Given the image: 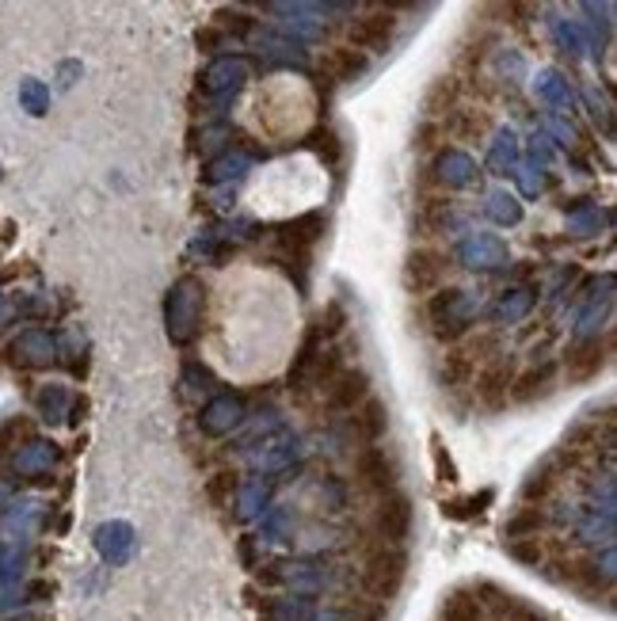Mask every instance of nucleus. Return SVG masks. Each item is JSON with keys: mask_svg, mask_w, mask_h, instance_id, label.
I'll return each mask as SVG.
<instances>
[{"mask_svg": "<svg viewBox=\"0 0 617 621\" xmlns=\"http://www.w3.org/2000/svg\"><path fill=\"white\" fill-rule=\"evenodd\" d=\"M344 328H347V309H344V301L332 298V301H328V309H325V317H320L317 332L325 335V340H336Z\"/></svg>", "mask_w": 617, "mask_h": 621, "instance_id": "aec40b11", "label": "nucleus"}, {"mask_svg": "<svg viewBox=\"0 0 617 621\" xmlns=\"http://www.w3.org/2000/svg\"><path fill=\"white\" fill-rule=\"evenodd\" d=\"M362 73H366V58L359 54V50H351V47L325 50V58H320V77H325L328 84L359 81Z\"/></svg>", "mask_w": 617, "mask_h": 621, "instance_id": "f8f14e48", "label": "nucleus"}, {"mask_svg": "<svg viewBox=\"0 0 617 621\" xmlns=\"http://www.w3.org/2000/svg\"><path fill=\"white\" fill-rule=\"evenodd\" d=\"M442 621H480V602L465 591L450 594V602H446V610H442Z\"/></svg>", "mask_w": 617, "mask_h": 621, "instance_id": "6ab92c4d", "label": "nucleus"}, {"mask_svg": "<svg viewBox=\"0 0 617 621\" xmlns=\"http://www.w3.org/2000/svg\"><path fill=\"white\" fill-rule=\"evenodd\" d=\"M438 141H446L442 122H431V119H427L424 127H419V134H416V149H419V153H435Z\"/></svg>", "mask_w": 617, "mask_h": 621, "instance_id": "412c9836", "label": "nucleus"}, {"mask_svg": "<svg viewBox=\"0 0 617 621\" xmlns=\"http://www.w3.org/2000/svg\"><path fill=\"white\" fill-rule=\"evenodd\" d=\"M320 354H325V335H320L317 324H312L306 332V340H301L298 359H293V367H290V393H309V389H312V370H317Z\"/></svg>", "mask_w": 617, "mask_h": 621, "instance_id": "9b49d317", "label": "nucleus"}, {"mask_svg": "<svg viewBox=\"0 0 617 621\" xmlns=\"http://www.w3.org/2000/svg\"><path fill=\"white\" fill-rule=\"evenodd\" d=\"M511 381H515V362L511 359H491L477 374V401L488 412H499L511 401Z\"/></svg>", "mask_w": 617, "mask_h": 621, "instance_id": "6e6552de", "label": "nucleus"}, {"mask_svg": "<svg viewBox=\"0 0 617 621\" xmlns=\"http://www.w3.org/2000/svg\"><path fill=\"white\" fill-rule=\"evenodd\" d=\"M553 378H557V362H541V367L526 370V374H515L511 404H534L538 397H545L553 389Z\"/></svg>", "mask_w": 617, "mask_h": 621, "instance_id": "ddd939ff", "label": "nucleus"}, {"mask_svg": "<svg viewBox=\"0 0 617 621\" xmlns=\"http://www.w3.org/2000/svg\"><path fill=\"white\" fill-rule=\"evenodd\" d=\"M461 287H438L435 290V298H427V306H424V313H427V321H431V328L438 332V328H446V313H454V309L461 306Z\"/></svg>", "mask_w": 617, "mask_h": 621, "instance_id": "f3484780", "label": "nucleus"}, {"mask_svg": "<svg viewBox=\"0 0 617 621\" xmlns=\"http://www.w3.org/2000/svg\"><path fill=\"white\" fill-rule=\"evenodd\" d=\"M411 527H416V508H411V495L397 492L381 495L378 511H374V527L370 534L378 538L374 545H392V549H405V541L411 538Z\"/></svg>", "mask_w": 617, "mask_h": 621, "instance_id": "7ed1b4c3", "label": "nucleus"}, {"mask_svg": "<svg viewBox=\"0 0 617 621\" xmlns=\"http://www.w3.org/2000/svg\"><path fill=\"white\" fill-rule=\"evenodd\" d=\"M458 100H461L458 77H438V81L431 84V92H427V114H431V122L458 111Z\"/></svg>", "mask_w": 617, "mask_h": 621, "instance_id": "4468645a", "label": "nucleus"}, {"mask_svg": "<svg viewBox=\"0 0 617 621\" xmlns=\"http://www.w3.org/2000/svg\"><path fill=\"white\" fill-rule=\"evenodd\" d=\"M355 420H351V434L362 442V447H381V439H386L389 431V408L386 401H378V397H366V401L355 408Z\"/></svg>", "mask_w": 617, "mask_h": 621, "instance_id": "1a4fd4ad", "label": "nucleus"}, {"mask_svg": "<svg viewBox=\"0 0 617 621\" xmlns=\"http://www.w3.org/2000/svg\"><path fill=\"white\" fill-rule=\"evenodd\" d=\"M229 492H237V473H218V477H213V481H210V500L218 503V508L229 500Z\"/></svg>", "mask_w": 617, "mask_h": 621, "instance_id": "4be33fe9", "label": "nucleus"}, {"mask_svg": "<svg viewBox=\"0 0 617 621\" xmlns=\"http://www.w3.org/2000/svg\"><path fill=\"white\" fill-rule=\"evenodd\" d=\"M355 477H359V484L370 488V492L389 495V492H397V484H400V461L386 447H362L359 458H355Z\"/></svg>", "mask_w": 617, "mask_h": 621, "instance_id": "423d86ee", "label": "nucleus"}, {"mask_svg": "<svg viewBox=\"0 0 617 621\" xmlns=\"http://www.w3.org/2000/svg\"><path fill=\"white\" fill-rule=\"evenodd\" d=\"M400 16L392 8H370V12L355 16V23L347 28V47L359 50V54H386L397 39Z\"/></svg>", "mask_w": 617, "mask_h": 621, "instance_id": "20e7f679", "label": "nucleus"}, {"mask_svg": "<svg viewBox=\"0 0 617 621\" xmlns=\"http://www.w3.org/2000/svg\"><path fill=\"white\" fill-rule=\"evenodd\" d=\"M606 359H610V335H606L603 343L587 340V343H579V348H571L568 351V381L571 385H584V381L598 378V370L606 367Z\"/></svg>", "mask_w": 617, "mask_h": 621, "instance_id": "9d476101", "label": "nucleus"}, {"mask_svg": "<svg viewBox=\"0 0 617 621\" xmlns=\"http://www.w3.org/2000/svg\"><path fill=\"white\" fill-rule=\"evenodd\" d=\"M472 374H477V362H472L469 354H465V351H450V354H446V362H442V385L461 389Z\"/></svg>", "mask_w": 617, "mask_h": 621, "instance_id": "a211bd4d", "label": "nucleus"}, {"mask_svg": "<svg viewBox=\"0 0 617 621\" xmlns=\"http://www.w3.org/2000/svg\"><path fill=\"white\" fill-rule=\"evenodd\" d=\"M408 580V553L405 549H392V545H370L362 553L359 564V588L362 594H370L378 607H386L400 594Z\"/></svg>", "mask_w": 617, "mask_h": 621, "instance_id": "f257e3e1", "label": "nucleus"}, {"mask_svg": "<svg viewBox=\"0 0 617 621\" xmlns=\"http://www.w3.org/2000/svg\"><path fill=\"white\" fill-rule=\"evenodd\" d=\"M450 263H454V256L446 252V248H438V244H416L408 252V260H405V287L416 298L431 294V290H438V282H442L446 274L454 271Z\"/></svg>", "mask_w": 617, "mask_h": 621, "instance_id": "39448f33", "label": "nucleus"}, {"mask_svg": "<svg viewBox=\"0 0 617 621\" xmlns=\"http://www.w3.org/2000/svg\"><path fill=\"white\" fill-rule=\"evenodd\" d=\"M306 149L309 153H317L320 161H325V168H339L344 164V141H339V134L332 127H317L312 134L306 138Z\"/></svg>", "mask_w": 617, "mask_h": 621, "instance_id": "dca6fc26", "label": "nucleus"}, {"mask_svg": "<svg viewBox=\"0 0 617 621\" xmlns=\"http://www.w3.org/2000/svg\"><path fill=\"white\" fill-rule=\"evenodd\" d=\"M366 397H370V374L362 367H344L332 385L320 393V404H325L328 415H344V412H355Z\"/></svg>", "mask_w": 617, "mask_h": 621, "instance_id": "0eeeda50", "label": "nucleus"}, {"mask_svg": "<svg viewBox=\"0 0 617 621\" xmlns=\"http://www.w3.org/2000/svg\"><path fill=\"white\" fill-rule=\"evenodd\" d=\"M442 130H446V138H461V141H472V138H485L488 130H491V119L485 111H454V114H446L442 119Z\"/></svg>", "mask_w": 617, "mask_h": 621, "instance_id": "2eb2a0df", "label": "nucleus"}, {"mask_svg": "<svg viewBox=\"0 0 617 621\" xmlns=\"http://www.w3.org/2000/svg\"><path fill=\"white\" fill-rule=\"evenodd\" d=\"M325 237V218L320 214H309V218H298L290 221V226L275 229V260L282 263L286 271H306L312 248Z\"/></svg>", "mask_w": 617, "mask_h": 621, "instance_id": "f03ea898", "label": "nucleus"}, {"mask_svg": "<svg viewBox=\"0 0 617 621\" xmlns=\"http://www.w3.org/2000/svg\"><path fill=\"white\" fill-rule=\"evenodd\" d=\"M355 621H386V607H378V602H374L370 610H362V614H355Z\"/></svg>", "mask_w": 617, "mask_h": 621, "instance_id": "5701e85b", "label": "nucleus"}]
</instances>
